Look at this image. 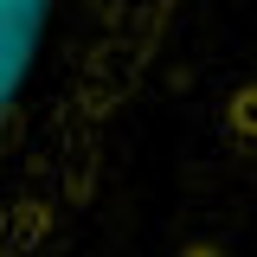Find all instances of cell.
<instances>
[{
	"instance_id": "cell-1",
	"label": "cell",
	"mask_w": 257,
	"mask_h": 257,
	"mask_svg": "<svg viewBox=\"0 0 257 257\" xmlns=\"http://www.w3.org/2000/svg\"><path fill=\"white\" fill-rule=\"evenodd\" d=\"M199 0H0V257H71Z\"/></svg>"
}]
</instances>
